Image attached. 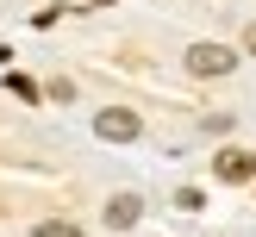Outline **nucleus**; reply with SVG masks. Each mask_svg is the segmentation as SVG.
I'll return each instance as SVG.
<instances>
[{
  "instance_id": "obj_1",
  "label": "nucleus",
  "mask_w": 256,
  "mask_h": 237,
  "mask_svg": "<svg viewBox=\"0 0 256 237\" xmlns=\"http://www.w3.org/2000/svg\"><path fill=\"white\" fill-rule=\"evenodd\" d=\"M188 75H200V81H219V75H232L238 69V50L232 44H188Z\"/></svg>"
},
{
  "instance_id": "obj_2",
  "label": "nucleus",
  "mask_w": 256,
  "mask_h": 237,
  "mask_svg": "<svg viewBox=\"0 0 256 237\" xmlns=\"http://www.w3.org/2000/svg\"><path fill=\"white\" fill-rule=\"evenodd\" d=\"M94 131L106 137V144H132V137L144 131V119H138L132 106H106V112H100V119H94Z\"/></svg>"
},
{
  "instance_id": "obj_3",
  "label": "nucleus",
  "mask_w": 256,
  "mask_h": 237,
  "mask_svg": "<svg viewBox=\"0 0 256 237\" xmlns=\"http://www.w3.org/2000/svg\"><path fill=\"white\" fill-rule=\"evenodd\" d=\"M212 175L219 181H256V150H219L212 156Z\"/></svg>"
},
{
  "instance_id": "obj_4",
  "label": "nucleus",
  "mask_w": 256,
  "mask_h": 237,
  "mask_svg": "<svg viewBox=\"0 0 256 237\" xmlns=\"http://www.w3.org/2000/svg\"><path fill=\"white\" fill-rule=\"evenodd\" d=\"M138 219H144V200H138V194H112L106 200V225H112V231H132Z\"/></svg>"
},
{
  "instance_id": "obj_5",
  "label": "nucleus",
  "mask_w": 256,
  "mask_h": 237,
  "mask_svg": "<svg viewBox=\"0 0 256 237\" xmlns=\"http://www.w3.org/2000/svg\"><path fill=\"white\" fill-rule=\"evenodd\" d=\"M32 237H82V225H75V219H44Z\"/></svg>"
},
{
  "instance_id": "obj_6",
  "label": "nucleus",
  "mask_w": 256,
  "mask_h": 237,
  "mask_svg": "<svg viewBox=\"0 0 256 237\" xmlns=\"http://www.w3.org/2000/svg\"><path fill=\"white\" fill-rule=\"evenodd\" d=\"M175 206H182V212H200L206 200H200V187H182V194H175Z\"/></svg>"
},
{
  "instance_id": "obj_7",
  "label": "nucleus",
  "mask_w": 256,
  "mask_h": 237,
  "mask_svg": "<svg viewBox=\"0 0 256 237\" xmlns=\"http://www.w3.org/2000/svg\"><path fill=\"white\" fill-rule=\"evenodd\" d=\"M244 50H250V56H256V25H250V31H244Z\"/></svg>"
}]
</instances>
